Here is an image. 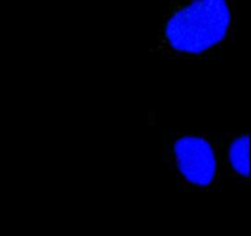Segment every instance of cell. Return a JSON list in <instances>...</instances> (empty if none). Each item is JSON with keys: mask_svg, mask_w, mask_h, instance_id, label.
Masks as SVG:
<instances>
[{"mask_svg": "<svg viewBox=\"0 0 251 236\" xmlns=\"http://www.w3.org/2000/svg\"><path fill=\"white\" fill-rule=\"evenodd\" d=\"M218 142L225 178L238 184L249 183V136L242 132L226 134L218 136Z\"/></svg>", "mask_w": 251, "mask_h": 236, "instance_id": "3", "label": "cell"}, {"mask_svg": "<svg viewBox=\"0 0 251 236\" xmlns=\"http://www.w3.org/2000/svg\"><path fill=\"white\" fill-rule=\"evenodd\" d=\"M167 162L183 190L220 189L225 179L218 137L208 134H169L164 139Z\"/></svg>", "mask_w": 251, "mask_h": 236, "instance_id": "2", "label": "cell"}, {"mask_svg": "<svg viewBox=\"0 0 251 236\" xmlns=\"http://www.w3.org/2000/svg\"><path fill=\"white\" fill-rule=\"evenodd\" d=\"M235 36L233 0H169L151 51L171 60H205Z\"/></svg>", "mask_w": 251, "mask_h": 236, "instance_id": "1", "label": "cell"}]
</instances>
